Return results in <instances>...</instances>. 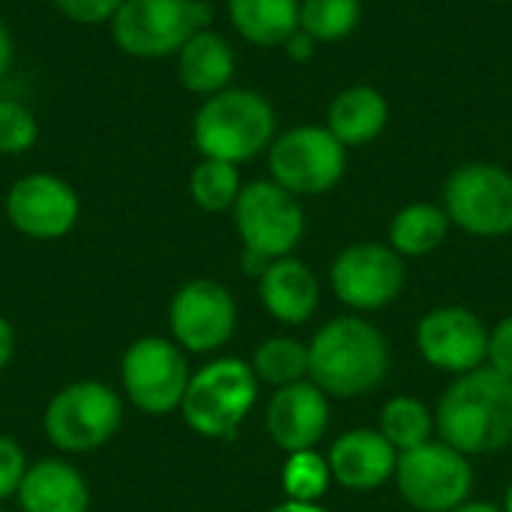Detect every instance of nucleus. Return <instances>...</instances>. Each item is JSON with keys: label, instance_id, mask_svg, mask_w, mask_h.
Returning a JSON list of instances; mask_svg holds the SVG:
<instances>
[{"label": "nucleus", "instance_id": "1", "mask_svg": "<svg viewBox=\"0 0 512 512\" xmlns=\"http://www.w3.org/2000/svg\"><path fill=\"white\" fill-rule=\"evenodd\" d=\"M435 426L441 441L459 453L486 456L512 444V378L480 366L459 375L438 402Z\"/></svg>", "mask_w": 512, "mask_h": 512}, {"label": "nucleus", "instance_id": "2", "mask_svg": "<svg viewBox=\"0 0 512 512\" xmlns=\"http://www.w3.org/2000/svg\"><path fill=\"white\" fill-rule=\"evenodd\" d=\"M390 348L360 315L327 321L309 342V381L333 399H360L384 384Z\"/></svg>", "mask_w": 512, "mask_h": 512}, {"label": "nucleus", "instance_id": "3", "mask_svg": "<svg viewBox=\"0 0 512 512\" xmlns=\"http://www.w3.org/2000/svg\"><path fill=\"white\" fill-rule=\"evenodd\" d=\"M192 141L204 159L249 162L276 141V111L258 90L228 87L201 102L192 120Z\"/></svg>", "mask_w": 512, "mask_h": 512}, {"label": "nucleus", "instance_id": "4", "mask_svg": "<svg viewBox=\"0 0 512 512\" xmlns=\"http://www.w3.org/2000/svg\"><path fill=\"white\" fill-rule=\"evenodd\" d=\"M234 228L243 243V270L261 276L270 261L288 258L306 231V213L276 180H252L234 204Z\"/></svg>", "mask_w": 512, "mask_h": 512}, {"label": "nucleus", "instance_id": "5", "mask_svg": "<svg viewBox=\"0 0 512 512\" xmlns=\"http://www.w3.org/2000/svg\"><path fill=\"white\" fill-rule=\"evenodd\" d=\"M213 21L207 0H123L111 18L114 45L138 60L177 57V51Z\"/></svg>", "mask_w": 512, "mask_h": 512}, {"label": "nucleus", "instance_id": "6", "mask_svg": "<svg viewBox=\"0 0 512 512\" xmlns=\"http://www.w3.org/2000/svg\"><path fill=\"white\" fill-rule=\"evenodd\" d=\"M258 402V378L249 363L219 357L201 366L183 396L180 414L186 426L204 438H234Z\"/></svg>", "mask_w": 512, "mask_h": 512}, {"label": "nucleus", "instance_id": "7", "mask_svg": "<svg viewBox=\"0 0 512 512\" xmlns=\"http://www.w3.org/2000/svg\"><path fill=\"white\" fill-rule=\"evenodd\" d=\"M393 480L405 504L417 512H453L474 489L468 456L447 441H429L417 450L399 453Z\"/></svg>", "mask_w": 512, "mask_h": 512}, {"label": "nucleus", "instance_id": "8", "mask_svg": "<svg viewBox=\"0 0 512 512\" xmlns=\"http://www.w3.org/2000/svg\"><path fill=\"white\" fill-rule=\"evenodd\" d=\"M123 408L102 381H75L54 393L45 408V435L66 453H90L114 438Z\"/></svg>", "mask_w": 512, "mask_h": 512}, {"label": "nucleus", "instance_id": "9", "mask_svg": "<svg viewBox=\"0 0 512 512\" xmlns=\"http://www.w3.org/2000/svg\"><path fill=\"white\" fill-rule=\"evenodd\" d=\"M267 162L270 180L291 195H321L345 177L348 147L327 126H297L270 144Z\"/></svg>", "mask_w": 512, "mask_h": 512}, {"label": "nucleus", "instance_id": "10", "mask_svg": "<svg viewBox=\"0 0 512 512\" xmlns=\"http://www.w3.org/2000/svg\"><path fill=\"white\" fill-rule=\"evenodd\" d=\"M444 210L453 225L474 237L512 234V174L501 165L471 162L450 174Z\"/></svg>", "mask_w": 512, "mask_h": 512}, {"label": "nucleus", "instance_id": "11", "mask_svg": "<svg viewBox=\"0 0 512 512\" xmlns=\"http://www.w3.org/2000/svg\"><path fill=\"white\" fill-rule=\"evenodd\" d=\"M123 390L144 414H168L183 405L192 372L183 348L162 336H144L123 354Z\"/></svg>", "mask_w": 512, "mask_h": 512}, {"label": "nucleus", "instance_id": "12", "mask_svg": "<svg viewBox=\"0 0 512 512\" xmlns=\"http://www.w3.org/2000/svg\"><path fill=\"white\" fill-rule=\"evenodd\" d=\"M330 288L354 312H378L405 288V261L393 246L354 243L330 267Z\"/></svg>", "mask_w": 512, "mask_h": 512}, {"label": "nucleus", "instance_id": "13", "mask_svg": "<svg viewBox=\"0 0 512 512\" xmlns=\"http://www.w3.org/2000/svg\"><path fill=\"white\" fill-rule=\"evenodd\" d=\"M78 216V192L57 174H24L6 192V219L30 240H60L75 228Z\"/></svg>", "mask_w": 512, "mask_h": 512}, {"label": "nucleus", "instance_id": "14", "mask_svg": "<svg viewBox=\"0 0 512 512\" xmlns=\"http://www.w3.org/2000/svg\"><path fill=\"white\" fill-rule=\"evenodd\" d=\"M174 342L192 354L219 351L237 327V303L231 291L213 279L186 282L168 309Z\"/></svg>", "mask_w": 512, "mask_h": 512}, {"label": "nucleus", "instance_id": "15", "mask_svg": "<svg viewBox=\"0 0 512 512\" xmlns=\"http://www.w3.org/2000/svg\"><path fill=\"white\" fill-rule=\"evenodd\" d=\"M420 357L450 375H468L489 360V330L465 306H438L417 324Z\"/></svg>", "mask_w": 512, "mask_h": 512}, {"label": "nucleus", "instance_id": "16", "mask_svg": "<svg viewBox=\"0 0 512 512\" xmlns=\"http://www.w3.org/2000/svg\"><path fill=\"white\" fill-rule=\"evenodd\" d=\"M330 396L309 378L279 387L267 405V432L285 453L315 450L330 426Z\"/></svg>", "mask_w": 512, "mask_h": 512}, {"label": "nucleus", "instance_id": "17", "mask_svg": "<svg viewBox=\"0 0 512 512\" xmlns=\"http://www.w3.org/2000/svg\"><path fill=\"white\" fill-rule=\"evenodd\" d=\"M327 462L333 480L348 492H375L393 480L399 453L378 429H351L333 441Z\"/></svg>", "mask_w": 512, "mask_h": 512}, {"label": "nucleus", "instance_id": "18", "mask_svg": "<svg viewBox=\"0 0 512 512\" xmlns=\"http://www.w3.org/2000/svg\"><path fill=\"white\" fill-rule=\"evenodd\" d=\"M258 294L264 309L288 327L312 321L321 306L318 276L294 255L270 261V267L258 276Z\"/></svg>", "mask_w": 512, "mask_h": 512}, {"label": "nucleus", "instance_id": "19", "mask_svg": "<svg viewBox=\"0 0 512 512\" xmlns=\"http://www.w3.org/2000/svg\"><path fill=\"white\" fill-rule=\"evenodd\" d=\"M237 69L234 48L225 36L216 30H198L180 51H177V81L186 93H195L201 99L222 93L231 87Z\"/></svg>", "mask_w": 512, "mask_h": 512}, {"label": "nucleus", "instance_id": "20", "mask_svg": "<svg viewBox=\"0 0 512 512\" xmlns=\"http://www.w3.org/2000/svg\"><path fill=\"white\" fill-rule=\"evenodd\" d=\"M18 504L24 512H87L90 492L72 465L42 459L27 468L18 486Z\"/></svg>", "mask_w": 512, "mask_h": 512}, {"label": "nucleus", "instance_id": "21", "mask_svg": "<svg viewBox=\"0 0 512 512\" xmlns=\"http://www.w3.org/2000/svg\"><path fill=\"white\" fill-rule=\"evenodd\" d=\"M390 120V105L381 90L357 84L342 90L327 111V129L345 147H363L375 141Z\"/></svg>", "mask_w": 512, "mask_h": 512}, {"label": "nucleus", "instance_id": "22", "mask_svg": "<svg viewBox=\"0 0 512 512\" xmlns=\"http://www.w3.org/2000/svg\"><path fill=\"white\" fill-rule=\"evenodd\" d=\"M228 18L249 45H285L300 30V0H228Z\"/></svg>", "mask_w": 512, "mask_h": 512}, {"label": "nucleus", "instance_id": "23", "mask_svg": "<svg viewBox=\"0 0 512 512\" xmlns=\"http://www.w3.org/2000/svg\"><path fill=\"white\" fill-rule=\"evenodd\" d=\"M450 231V216L444 207L429 204V201H417L402 207L393 222H390V246L402 255V258H423L432 255Z\"/></svg>", "mask_w": 512, "mask_h": 512}, {"label": "nucleus", "instance_id": "24", "mask_svg": "<svg viewBox=\"0 0 512 512\" xmlns=\"http://www.w3.org/2000/svg\"><path fill=\"white\" fill-rule=\"evenodd\" d=\"M378 432L393 444L396 453H408V450H417V447L435 441L432 435L438 432V426H435V414L420 399H414V396H393L381 408Z\"/></svg>", "mask_w": 512, "mask_h": 512}, {"label": "nucleus", "instance_id": "25", "mask_svg": "<svg viewBox=\"0 0 512 512\" xmlns=\"http://www.w3.org/2000/svg\"><path fill=\"white\" fill-rule=\"evenodd\" d=\"M252 372L258 381L270 387H288L309 378V345L291 339V336H273L264 339L252 357Z\"/></svg>", "mask_w": 512, "mask_h": 512}, {"label": "nucleus", "instance_id": "26", "mask_svg": "<svg viewBox=\"0 0 512 512\" xmlns=\"http://www.w3.org/2000/svg\"><path fill=\"white\" fill-rule=\"evenodd\" d=\"M243 192V180L237 165L222 159H201L189 174V195L204 213H225L234 210Z\"/></svg>", "mask_w": 512, "mask_h": 512}, {"label": "nucleus", "instance_id": "27", "mask_svg": "<svg viewBox=\"0 0 512 512\" xmlns=\"http://www.w3.org/2000/svg\"><path fill=\"white\" fill-rule=\"evenodd\" d=\"M333 483V471L327 456L318 450H300L288 453L285 468H282V492L285 501H300V504H321Z\"/></svg>", "mask_w": 512, "mask_h": 512}, {"label": "nucleus", "instance_id": "28", "mask_svg": "<svg viewBox=\"0 0 512 512\" xmlns=\"http://www.w3.org/2000/svg\"><path fill=\"white\" fill-rule=\"evenodd\" d=\"M360 0H300V30L315 42H336L360 24Z\"/></svg>", "mask_w": 512, "mask_h": 512}, {"label": "nucleus", "instance_id": "29", "mask_svg": "<svg viewBox=\"0 0 512 512\" xmlns=\"http://www.w3.org/2000/svg\"><path fill=\"white\" fill-rule=\"evenodd\" d=\"M39 141L36 114L18 99H0V156H21Z\"/></svg>", "mask_w": 512, "mask_h": 512}, {"label": "nucleus", "instance_id": "30", "mask_svg": "<svg viewBox=\"0 0 512 512\" xmlns=\"http://www.w3.org/2000/svg\"><path fill=\"white\" fill-rule=\"evenodd\" d=\"M54 9L75 24H111L123 0H51Z\"/></svg>", "mask_w": 512, "mask_h": 512}, {"label": "nucleus", "instance_id": "31", "mask_svg": "<svg viewBox=\"0 0 512 512\" xmlns=\"http://www.w3.org/2000/svg\"><path fill=\"white\" fill-rule=\"evenodd\" d=\"M27 468L30 465H27L24 450L9 435H0V501L18 495V486H21Z\"/></svg>", "mask_w": 512, "mask_h": 512}, {"label": "nucleus", "instance_id": "32", "mask_svg": "<svg viewBox=\"0 0 512 512\" xmlns=\"http://www.w3.org/2000/svg\"><path fill=\"white\" fill-rule=\"evenodd\" d=\"M486 366H492L495 372L512 378V315L501 318L489 330V360H486Z\"/></svg>", "mask_w": 512, "mask_h": 512}, {"label": "nucleus", "instance_id": "33", "mask_svg": "<svg viewBox=\"0 0 512 512\" xmlns=\"http://www.w3.org/2000/svg\"><path fill=\"white\" fill-rule=\"evenodd\" d=\"M285 48V54L291 57V60H297V63H303V60H309L312 54H315V48H318V42L306 33V30H297L294 36H288V42L282 45Z\"/></svg>", "mask_w": 512, "mask_h": 512}, {"label": "nucleus", "instance_id": "34", "mask_svg": "<svg viewBox=\"0 0 512 512\" xmlns=\"http://www.w3.org/2000/svg\"><path fill=\"white\" fill-rule=\"evenodd\" d=\"M12 60H15V39H12L9 24L0 18V78H6V72L12 69Z\"/></svg>", "mask_w": 512, "mask_h": 512}, {"label": "nucleus", "instance_id": "35", "mask_svg": "<svg viewBox=\"0 0 512 512\" xmlns=\"http://www.w3.org/2000/svg\"><path fill=\"white\" fill-rule=\"evenodd\" d=\"M12 354H15V330H12V324L0 315V372L9 366Z\"/></svg>", "mask_w": 512, "mask_h": 512}, {"label": "nucleus", "instance_id": "36", "mask_svg": "<svg viewBox=\"0 0 512 512\" xmlns=\"http://www.w3.org/2000/svg\"><path fill=\"white\" fill-rule=\"evenodd\" d=\"M267 512H327L321 504H300V501H285L279 507H270Z\"/></svg>", "mask_w": 512, "mask_h": 512}, {"label": "nucleus", "instance_id": "37", "mask_svg": "<svg viewBox=\"0 0 512 512\" xmlns=\"http://www.w3.org/2000/svg\"><path fill=\"white\" fill-rule=\"evenodd\" d=\"M453 512H504L495 504H486V501H465L462 507H456Z\"/></svg>", "mask_w": 512, "mask_h": 512}, {"label": "nucleus", "instance_id": "38", "mask_svg": "<svg viewBox=\"0 0 512 512\" xmlns=\"http://www.w3.org/2000/svg\"><path fill=\"white\" fill-rule=\"evenodd\" d=\"M504 512H512V483L507 486V495H504V507H501Z\"/></svg>", "mask_w": 512, "mask_h": 512}]
</instances>
